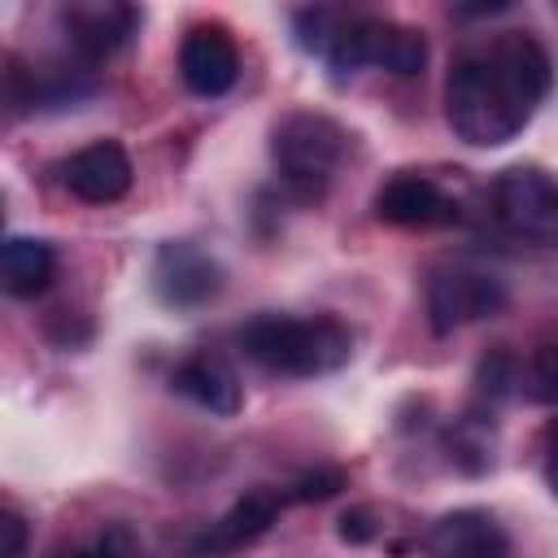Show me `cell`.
<instances>
[{"label": "cell", "mask_w": 558, "mask_h": 558, "mask_svg": "<svg viewBox=\"0 0 558 558\" xmlns=\"http://www.w3.org/2000/svg\"><path fill=\"white\" fill-rule=\"evenodd\" d=\"M554 87V61L527 31H501L453 57L445 74V118L475 148L510 144Z\"/></svg>", "instance_id": "1"}, {"label": "cell", "mask_w": 558, "mask_h": 558, "mask_svg": "<svg viewBox=\"0 0 558 558\" xmlns=\"http://www.w3.org/2000/svg\"><path fill=\"white\" fill-rule=\"evenodd\" d=\"M235 340L257 366L288 379L331 375L353 357V331L331 314H314V318L257 314L235 331Z\"/></svg>", "instance_id": "2"}, {"label": "cell", "mask_w": 558, "mask_h": 558, "mask_svg": "<svg viewBox=\"0 0 558 558\" xmlns=\"http://www.w3.org/2000/svg\"><path fill=\"white\" fill-rule=\"evenodd\" d=\"M344 148H349V135L336 118L318 113V109H292L283 113L275 126H270V157H275V170L279 179L296 192V196H318L336 166L344 161Z\"/></svg>", "instance_id": "3"}, {"label": "cell", "mask_w": 558, "mask_h": 558, "mask_svg": "<svg viewBox=\"0 0 558 558\" xmlns=\"http://www.w3.org/2000/svg\"><path fill=\"white\" fill-rule=\"evenodd\" d=\"M327 65L336 74H353L362 65H375V70H388V74L405 78V74H418L427 65V39H423V31H414L405 22L353 13L344 35L336 39Z\"/></svg>", "instance_id": "4"}, {"label": "cell", "mask_w": 558, "mask_h": 558, "mask_svg": "<svg viewBox=\"0 0 558 558\" xmlns=\"http://www.w3.org/2000/svg\"><path fill=\"white\" fill-rule=\"evenodd\" d=\"M493 218L523 244H558V179L541 166H506L493 187Z\"/></svg>", "instance_id": "5"}, {"label": "cell", "mask_w": 558, "mask_h": 558, "mask_svg": "<svg viewBox=\"0 0 558 558\" xmlns=\"http://www.w3.org/2000/svg\"><path fill=\"white\" fill-rule=\"evenodd\" d=\"M506 301H510L506 283L475 266H449L427 279V323L436 336H449L458 327L493 318L506 310Z\"/></svg>", "instance_id": "6"}, {"label": "cell", "mask_w": 558, "mask_h": 558, "mask_svg": "<svg viewBox=\"0 0 558 558\" xmlns=\"http://www.w3.org/2000/svg\"><path fill=\"white\" fill-rule=\"evenodd\" d=\"M153 292L166 310H201L222 292V266L192 240H166L153 253Z\"/></svg>", "instance_id": "7"}, {"label": "cell", "mask_w": 558, "mask_h": 558, "mask_svg": "<svg viewBox=\"0 0 558 558\" xmlns=\"http://www.w3.org/2000/svg\"><path fill=\"white\" fill-rule=\"evenodd\" d=\"M140 22H144V13L135 4H122V0H74V4L61 9L65 44L87 65L118 52L122 44H131Z\"/></svg>", "instance_id": "8"}, {"label": "cell", "mask_w": 558, "mask_h": 558, "mask_svg": "<svg viewBox=\"0 0 558 558\" xmlns=\"http://www.w3.org/2000/svg\"><path fill=\"white\" fill-rule=\"evenodd\" d=\"M179 78L192 96H222L240 78V48L227 26L218 22H196L187 26L179 44Z\"/></svg>", "instance_id": "9"}, {"label": "cell", "mask_w": 558, "mask_h": 558, "mask_svg": "<svg viewBox=\"0 0 558 558\" xmlns=\"http://www.w3.org/2000/svg\"><path fill=\"white\" fill-rule=\"evenodd\" d=\"M131 179H135V166H131V153L118 144V140H92L83 144L65 170H61V183L70 196H78L83 205H113L131 192Z\"/></svg>", "instance_id": "10"}, {"label": "cell", "mask_w": 558, "mask_h": 558, "mask_svg": "<svg viewBox=\"0 0 558 558\" xmlns=\"http://www.w3.org/2000/svg\"><path fill=\"white\" fill-rule=\"evenodd\" d=\"M423 549L427 558H510V536L493 510L462 506L423 532Z\"/></svg>", "instance_id": "11"}, {"label": "cell", "mask_w": 558, "mask_h": 558, "mask_svg": "<svg viewBox=\"0 0 558 558\" xmlns=\"http://www.w3.org/2000/svg\"><path fill=\"white\" fill-rule=\"evenodd\" d=\"M96 87L87 61H44V65H31L22 70L17 61H9L4 70V96L13 109H61V105H74L83 100L87 92Z\"/></svg>", "instance_id": "12"}, {"label": "cell", "mask_w": 558, "mask_h": 558, "mask_svg": "<svg viewBox=\"0 0 558 558\" xmlns=\"http://www.w3.org/2000/svg\"><path fill=\"white\" fill-rule=\"evenodd\" d=\"M283 501H288V493H275V488H253V493L235 497V501L201 532L196 549L209 554V558H222V554H235V549L253 545L257 536H266V532L275 527Z\"/></svg>", "instance_id": "13"}, {"label": "cell", "mask_w": 558, "mask_h": 558, "mask_svg": "<svg viewBox=\"0 0 558 558\" xmlns=\"http://www.w3.org/2000/svg\"><path fill=\"white\" fill-rule=\"evenodd\" d=\"M375 218L392 227H440L458 218V205L440 192L436 179L401 170L375 192Z\"/></svg>", "instance_id": "14"}, {"label": "cell", "mask_w": 558, "mask_h": 558, "mask_svg": "<svg viewBox=\"0 0 558 558\" xmlns=\"http://www.w3.org/2000/svg\"><path fill=\"white\" fill-rule=\"evenodd\" d=\"M170 388H174L179 397H187L192 405L218 414V418H231V414H240V405H244L240 375H235L222 357H209V353H196V357L179 362L174 375H170Z\"/></svg>", "instance_id": "15"}, {"label": "cell", "mask_w": 558, "mask_h": 558, "mask_svg": "<svg viewBox=\"0 0 558 558\" xmlns=\"http://www.w3.org/2000/svg\"><path fill=\"white\" fill-rule=\"evenodd\" d=\"M57 275V248L39 235H9L0 248V279L9 296H39Z\"/></svg>", "instance_id": "16"}, {"label": "cell", "mask_w": 558, "mask_h": 558, "mask_svg": "<svg viewBox=\"0 0 558 558\" xmlns=\"http://www.w3.org/2000/svg\"><path fill=\"white\" fill-rule=\"evenodd\" d=\"M445 453H449V462H453L462 475H484V471H493V462H497V423H493V410L475 405V410L458 414V418L445 427Z\"/></svg>", "instance_id": "17"}, {"label": "cell", "mask_w": 558, "mask_h": 558, "mask_svg": "<svg viewBox=\"0 0 558 558\" xmlns=\"http://www.w3.org/2000/svg\"><path fill=\"white\" fill-rule=\"evenodd\" d=\"M349 17H353V13H344V9L310 4V9H296V13H292V35H296V44H301L310 57H323V61H327L331 48H336V39L344 35Z\"/></svg>", "instance_id": "18"}, {"label": "cell", "mask_w": 558, "mask_h": 558, "mask_svg": "<svg viewBox=\"0 0 558 558\" xmlns=\"http://www.w3.org/2000/svg\"><path fill=\"white\" fill-rule=\"evenodd\" d=\"M510 392H519V357H514L506 344H497V349H488V353L480 357V366H475V397H480L484 410H493V405L506 401Z\"/></svg>", "instance_id": "19"}, {"label": "cell", "mask_w": 558, "mask_h": 558, "mask_svg": "<svg viewBox=\"0 0 558 558\" xmlns=\"http://www.w3.org/2000/svg\"><path fill=\"white\" fill-rule=\"evenodd\" d=\"M519 392L532 405H558V344H536L519 362Z\"/></svg>", "instance_id": "20"}, {"label": "cell", "mask_w": 558, "mask_h": 558, "mask_svg": "<svg viewBox=\"0 0 558 558\" xmlns=\"http://www.w3.org/2000/svg\"><path fill=\"white\" fill-rule=\"evenodd\" d=\"M61 558H140V536L126 523H105L78 545L61 549Z\"/></svg>", "instance_id": "21"}, {"label": "cell", "mask_w": 558, "mask_h": 558, "mask_svg": "<svg viewBox=\"0 0 558 558\" xmlns=\"http://www.w3.org/2000/svg\"><path fill=\"white\" fill-rule=\"evenodd\" d=\"M340 488H349V475L340 466H314L288 484V501H327Z\"/></svg>", "instance_id": "22"}, {"label": "cell", "mask_w": 558, "mask_h": 558, "mask_svg": "<svg viewBox=\"0 0 558 558\" xmlns=\"http://www.w3.org/2000/svg\"><path fill=\"white\" fill-rule=\"evenodd\" d=\"M336 536H340L344 545H366V541H375V536H379V514H375V506H349V510L336 519Z\"/></svg>", "instance_id": "23"}, {"label": "cell", "mask_w": 558, "mask_h": 558, "mask_svg": "<svg viewBox=\"0 0 558 558\" xmlns=\"http://www.w3.org/2000/svg\"><path fill=\"white\" fill-rule=\"evenodd\" d=\"M26 519L17 510H0V558H26Z\"/></svg>", "instance_id": "24"}, {"label": "cell", "mask_w": 558, "mask_h": 558, "mask_svg": "<svg viewBox=\"0 0 558 558\" xmlns=\"http://www.w3.org/2000/svg\"><path fill=\"white\" fill-rule=\"evenodd\" d=\"M545 484L558 497V423L549 427V445H545Z\"/></svg>", "instance_id": "25"}]
</instances>
